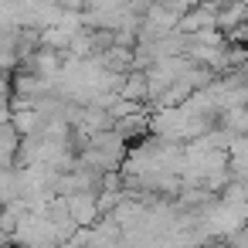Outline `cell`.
<instances>
[{
  "instance_id": "6da1fadb",
  "label": "cell",
  "mask_w": 248,
  "mask_h": 248,
  "mask_svg": "<svg viewBox=\"0 0 248 248\" xmlns=\"http://www.w3.org/2000/svg\"><path fill=\"white\" fill-rule=\"evenodd\" d=\"M241 4H248V0H241Z\"/></svg>"
}]
</instances>
